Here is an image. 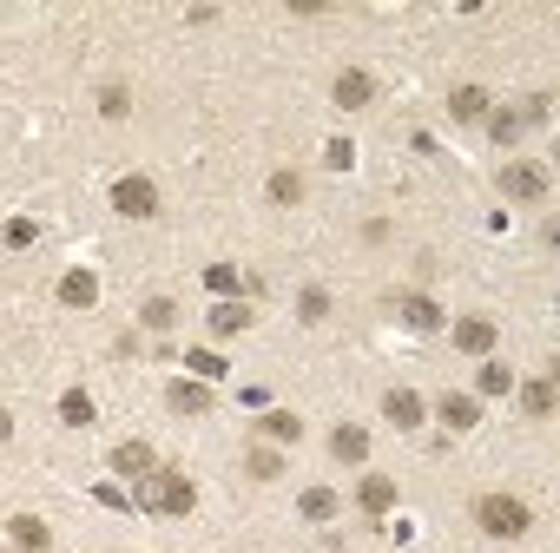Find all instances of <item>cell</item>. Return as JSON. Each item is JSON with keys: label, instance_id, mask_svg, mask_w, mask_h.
I'll list each match as a JSON object with an SVG mask.
<instances>
[{"label": "cell", "instance_id": "obj_26", "mask_svg": "<svg viewBox=\"0 0 560 553\" xmlns=\"http://www.w3.org/2000/svg\"><path fill=\"white\" fill-rule=\"evenodd\" d=\"M481 389H488V395H501V389H514V376H508L501 363H481Z\"/></svg>", "mask_w": 560, "mask_h": 553}, {"label": "cell", "instance_id": "obj_7", "mask_svg": "<svg viewBox=\"0 0 560 553\" xmlns=\"http://www.w3.org/2000/svg\"><path fill=\"white\" fill-rule=\"evenodd\" d=\"M257 316H251V303H238V297H224V303H211V336H244Z\"/></svg>", "mask_w": 560, "mask_h": 553}, {"label": "cell", "instance_id": "obj_25", "mask_svg": "<svg viewBox=\"0 0 560 553\" xmlns=\"http://www.w3.org/2000/svg\"><path fill=\"white\" fill-rule=\"evenodd\" d=\"M172 297H152V303H145V323H152V330H172Z\"/></svg>", "mask_w": 560, "mask_h": 553}, {"label": "cell", "instance_id": "obj_11", "mask_svg": "<svg viewBox=\"0 0 560 553\" xmlns=\"http://www.w3.org/2000/svg\"><path fill=\"white\" fill-rule=\"evenodd\" d=\"M383 415H389L396 428H422V395H416V389H389Z\"/></svg>", "mask_w": 560, "mask_h": 553}, {"label": "cell", "instance_id": "obj_20", "mask_svg": "<svg viewBox=\"0 0 560 553\" xmlns=\"http://www.w3.org/2000/svg\"><path fill=\"white\" fill-rule=\"evenodd\" d=\"M297 507H304V521H330V514H336V494H330V488H304V501H297Z\"/></svg>", "mask_w": 560, "mask_h": 553}, {"label": "cell", "instance_id": "obj_13", "mask_svg": "<svg viewBox=\"0 0 560 553\" xmlns=\"http://www.w3.org/2000/svg\"><path fill=\"white\" fill-rule=\"evenodd\" d=\"M448 112H455L462 126H475L481 112H488V86H455V93H448Z\"/></svg>", "mask_w": 560, "mask_h": 553}, {"label": "cell", "instance_id": "obj_8", "mask_svg": "<svg viewBox=\"0 0 560 553\" xmlns=\"http://www.w3.org/2000/svg\"><path fill=\"white\" fill-rule=\"evenodd\" d=\"M495 185L508 191V198H541V191H547V172H541V165H508Z\"/></svg>", "mask_w": 560, "mask_h": 553}, {"label": "cell", "instance_id": "obj_31", "mask_svg": "<svg viewBox=\"0 0 560 553\" xmlns=\"http://www.w3.org/2000/svg\"><path fill=\"white\" fill-rule=\"evenodd\" d=\"M7 435H14V422H7V415H0V442H7Z\"/></svg>", "mask_w": 560, "mask_h": 553}, {"label": "cell", "instance_id": "obj_2", "mask_svg": "<svg viewBox=\"0 0 560 553\" xmlns=\"http://www.w3.org/2000/svg\"><path fill=\"white\" fill-rule=\"evenodd\" d=\"M139 507H152V514H192L198 507V488L192 481H185V474H152V481H145V494H139Z\"/></svg>", "mask_w": 560, "mask_h": 553}, {"label": "cell", "instance_id": "obj_22", "mask_svg": "<svg viewBox=\"0 0 560 553\" xmlns=\"http://www.w3.org/2000/svg\"><path fill=\"white\" fill-rule=\"evenodd\" d=\"M271 198H277V205H297V198H304V178H297V172H277V178H271Z\"/></svg>", "mask_w": 560, "mask_h": 553}, {"label": "cell", "instance_id": "obj_1", "mask_svg": "<svg viewBox=\"0 0 560 553\" xmlns=\"http://www.w3.org/2000/svg\"><path fill=\"white\" fill-rule=\"evenodd\" d=\"M475 521H481V534H495V540H521V534L534 527V507L514 501V494H481V501H475Z\"/></svg>", "mask_w": 560, "mask_h": 553}, {"label": "cell", "instance_id": "obj_6", "mask_svg": "<svg viewBox=\"0 0 560 553\" xmlns=\"http://www.w3.org/2000/svg\"><path fill=\"white\" fill-rule=\"evenodd\" d=\"M455 349L481 363V356L495 349V323H488V316H462V323H455Z\"/></svg>", "mask_w": 560, "mask_h": 553}, {"label": "cell", "instance_id": "obj_14", "mask_svg": "<svg viewBox=\"0 0 560 553\" xmlns=\"http://www.w3.org/2000/svg\"><path fill=\"white\" fill-rule=\"evenodd\" d=\"M396 316L409 323V330H435L442 323V310H435V297H396Z\"/></svg>", "mask_w": 560, "mask_h": 553}, {"label": "cell", "instance_id": "obj_5", "mask_svg": "<svg viewBox=\"0 0 560 553\" xmlns=\"http://www.w3.org/2000/svg\"><path fill=\"white\" fill-rule=\"evenodd\" d=\"M435 415H442V428H448V435H468V428L481 422V402L455 389V395H442V402H435Z\"/></svg>", "mask_w": 560, "mask_h": 553}, {"label": "cell", "instance_id": "obj_27", "mask_svg": "<svg viewBox=\"0 0 560 553\" xmlns=\"http://www.w3.org/2000/svg\"><path fill=\"white\" fill-rule=\"evenodd\" d=\"M323 310H330V297H323V290H304V297H297V316H304V323H317Z\"/></svg>", "mask_w": 560, "mask_h": 553}, {"label": "cell", "instance_id": "obj_21", "mask_svg": "<svg viewBox=\"0 0 560 553\" xmlns=\"http://www.w3.org/2000/svg\"><path fill=\"white\" fill-rule=\"evenodd\" d=\"M521 402H528V415H554V382H528V389H521Z\"/></svg>", "mask_w": 560, "mask_h": 553}, {"label": "cell", "instance_id": "obj_16", "mask_svg": "<svg viewBox=\"0 0 560 553\" xmlns=\"http://www.w3.org/2000/svg\"><path fill=\"white\" fill-rule=\"evenodd\" d=\"M172 409H178V415H205V409H211V389H205V382H178V389H172Z\"/></svg>", "mask_w": 560, "mask_h": 553}, {"label": "cell", "instance_id": "obj_4", "mask_svg": "<svg viewBox=\"0 0 560 553\" xmlns=\"http://www.w3.org/2000/svg\"><path fill=\"white\" fill-rule=\"evenodd\" d=\"M369 99H376V79H369L363 66H343V73H336V106H343V112H363Z\"/></svg>", "mask_w": 560, "mask_h": 553}, {"label": "cell", "instance_id": "obj_28", "mask_svg": "<svg viewBox=\"0 0 560 553\" xmlns=\"http://www.w3.org/2000/svg\"><path fill=\"white\" fill-rule=\"evenodd\" d=\"M521 126H528L521 112H501V119H495V139H501V145H514V139H521Z\"/></svg>", "mask_w": 560, "mask_h": 553}, {"label": "cell", "instance_id": "obj_18", "mask_svg": "<svg viewBox=\"0 0 560 553\" xmlns=\"http://www.w3.org/2000/svg\"><path fill=\"white\" fill-rule=\"evenodd\" d=\"M112 468H119V474H145V468H152V448H145V442L112 448Z\"/></svg>", "mask_w": 560, "mask_h": 553}, {"label": "cell", "instance_id": "obj_29", "mask_svg": "<svg viewBox=\"0 0 560 553\" xmlns=\"http://www.w3.org/2000/svg\"><path fill=\"white\" fill-rule=\"evenodd\" d=\"M192 369H198V376H224V356H218V349H192Z\"/></svg>", "mask_w": 560, "mask_h": 553}, {"label": "cell", "instance_id": "obj_23", "mask_svg": "<svg viewBox=\"0 0 560 553\" xmlns=\"http://www.w3.org/2000/svg\"><path fill=\"white\" fill-rule=\"evenodd\" d=\"M251 474H257V481H277V474H284V455H271V448H251Z\"/></svg>", "mask_w": 560, "mask_h": 553}, {"label": "cell", "instance_id": "obj_15", "mask_svg": "<svg viewBox=\"0 0 560 553\" xmlns=\"http://www.w3.org/2000/svg\"><path fill=\"white\" fill-rule=\"evenodd\" d=\"M14 547H20V553H53V534H47V521H33V514H20V521H14Z\"/></svg>", "mask_w": 560, "mask_h": 553}, {"label": "cell", "instance_id": "obj_9", "mask_svg": "<svg viewBox=\"0 0 560 553\" xmlns=\"http://www.w3.org/2000/svg\"><path fill=\"white\" fill-rule=\"evenodd\" d=\"M356 507L389 514V507H396V481H389V474H363V481H356Z\"/></svg>", "mask_w": 560, "mask_h": 553}, {"label": "cell", "instance_id": "obj_12", "mask_svg": "<svg viewBox=\"0 0 560 553\" xmlns=\"http://www.w3.org/2000/svg\"><path fill=\"white\" fill-rule=\"evenodd\" d=\"M60 297L73 303V310H93V303H99V284H93V270H66V277H60Z\"/></svg>", "mask_w": 560, "mask_h": 553}, {"label": "cell", "instance_id": "obj_17", "mask_svg": "<svg viewBox=\"0 0 560 553\" xmlns=\"http://www.w3.org/2000/svg\"><path fill=\"white\" fill-rule=\"evenodd\" d=\"M60 415H66V428H93V395H86V389H66V395H60Z\"/></svg>", "mask_w": 560, "mask_h": 553}, {"label": "cell", "instance_id": "obj_24", "mask_svg": "<svg viewBox=\"0 0 560 553\" xmlns=\"http://www.w3.org/2000/svg\"><path fill=\"white\" fill-rule=\"evenodd\" d=\"M264 428H271L277 442H297V435H304V422H297V415H290V409H277V415H271V422H264Z\"/></svg>", "mask_w": 560, "mask_h": 553}, {"label": "cell", "instance_id": "obj_10", "mask_svg": "<svg viewBox=\"0 0 560 553\" xmlns=\"http://www.w3.org/2000/svg\"><path fill=\"white\" fill-rule=\"evenodd\" d=\"M330 455H336V461H350V468H363V461H369V435H363L356 422H343V428L330 435Z\"/></svg>", "mask_w": 560, "mask_h": 553}, {"label": "cell", "instance_id": "obj_19", "mask_svg": "<svg viewBox=\"0 0 560 553\" xmlns=\"http://www.w3.org/2000/svg\"><path fill=\"white\" fill-rule=\"evenodd\" d=\"M205 290H211V297H238V290H244V277H238L231 264H211V270H205Z\"/></svg>", "mask_w": 560, "mask_h": 553}, {"label": "cell", "instance_id": "obj_30", "mask_svg": "<svg viewBox=\"0 0 560 553\" xmlns=\"http://www.w3.org/2000/svg\"><path fill=\"white\" fill-rule=\"evenodd\" d=\"M33 237H40V231H33V218H14V224H7V244H14V251H27Z\"/></svg>", "mask_w": 560, "mask_h": 553}, {"label": "cell", "instance_id": "obj_3", "mask_svg": "<svg viewBox=\"0 0 560 553\" xmlns=\"http://www.w3.org/2000/svg\"><path fill=\"white\" fill-rule=\"evenodd\" d=\"M112 211H119V218H152V211H159V185H152V178H119V185H112Z\"/></svg>", "mask_w": 560, "mask_h": 553}]
</instances>
